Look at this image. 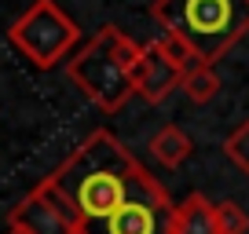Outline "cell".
<instances>
[{
  "label": "cell",
  "instance_id": "3",
  "mask_svg": "<svg viewBox=\"0 0 249 234\" xmlns=\"http://www.w3.org/2000/svg\"><path fill=\"white\" fill-rule=\"evenodd\" d=\"M143 55V44L132 40L128 33L103 26L70 63H66V77L88 95L99 110L114 114L136 95L132 84V66Z\"/></svg>",
  "mask_w": 249,
  "mask_h": 234
},
{
  "label": "cell",
  "instance_id": "7",
  "mask_svg": "<svg viewBox=\"0 0 249 234\" xmlns=\"http://www.w3.org/2000/svg\"><path fill=\"white\" fill-rule=\"evenodd\" d=\"M169 234H220L216 231V205L205 194H191L172 209Z\"/></svg>",
  "mask_w": 249,
  "mask_h": 234
},
{
  "label": "cell",
  "instance_id": "8",
  "mask_svg": "<svg viewBox=\"0 0 249 234\" xmlns=\"http://www.w3.org/2000/svg\"><path fill=\"white\" fill-rule=\"evenodd\" d=\"M191 150H195L191 135H187L183 128H176V125H165V128H158V132L150 135V154H154V161H161L165 168L183 165L187 157H191Z\"/></svg>",
  "mask_w": 249,
  "mask_h": 234
},
{
  "label": "cell",
  "instance_id": "10",
  "mask_svg": "<svg viewBox=\"0 0 249 234\" xmlns=\"http://www.w3.org/2000/svg\"><path fill=\"white\" fill-rule=\"evenodd\" d=\"M158 48H161V51L169 55V59H172V63H176L183 73H195L198 66H205L202 59H198V51H195V48H191V44H183L179 37H169V33H161V37H158Z\"/></svg>",
  "mask_w": 249,
  "mask_h": 234
},
{
  "label": "cell",
  "instance_id": "9",
  "mask_svg": "<svg viewBox=\"0 0 249 234\" xmlns=\"http://www.w3.org/2000/svg\"><path fill=\"white\" fill-rule=\"evenodd\" d=\"M183 92L191 102H209L216 99L220 92V77H216V66H198L195 73H187L183 77Z\"/></svg>",
  "mask_w": 249,
  "mask_h": 234
},
{
  "label": "cell",
  "instance_id": "12",
  "mask_svg": "<svg viewBox=\"0 0 249 234\" xmlns=\"http://www.w3.org/2000/svg\"><path fill=\"white\" fill-rule=\"evenodd\" d=\"M224 154L231 157V165H238V168L249 176V121H242V125L224 139Z\"/></svg>",
  "mask_w": 249,
  "mask_h": 234
},
{
  "label": "cell",
  "instance_id": "13",
  "mask_svg": "<svg viewBox=\"0 0 249 234\" xmlns=\"http://www.w3.org/2000/svg\"><path fill=\"white\" fill-rule=\"evenodd\" d=\"M8 234H30V231H22V227H8Z\"/></svg>",
  "mask_w": 249,
  "mask_h": 234
},
{
  "label": "cell",
  "instance_id": "2",
  "mask_svg": "<svg viewBox=\"0 0 249 234\" xmlns=\"http://www.w3.org/2000/svg\"><path fill=\"white\" fill-rule=\"evenodd\" d=\"M150 15L161 33L195 48L205 66H216L249 33V0H154Z\"/></svg>",
  "mask_w": 249,
  "mask_h": 234
},
{
  "label": "cell",
  "instance_id": "5",
  "mask_svg": "<svg viewBox=\"0 0 249 234\" xmlns=\"http://www.w3.org/2000/svg\"><path fill=\"white\" fill-rule=\"evenodd\" d=\"M8 227H22L30 234H77L81 219L73 212V205L48 183V176L11 209Z\"/></svg>",
  "mask_w": 249,
  "mask_h": 234
},
{
  "label": "cell",
  "instance_id": "6",
  "mask_svg": "<svg viewBox=\"0 0 249 234\" xmlns=\"http://www.w3.org/2000/svg\"><path fill=\"white\" fill-rule=\"evenodd\" d=\"M183 77L187 73L158 48V40L143 44V55L132 66V84L136 95H143V102H161L172 88H183Z\"/></svg>",
  "mask_w": 249,
  "mask_h": 234
},
{
  "label": "cell",
  "instance_id": "11",
  "mask_svg": "<svg viewBox=\"0 0 249 234\" xmlns=\"http://www.w3.org/2000/svg\"><path fill=\"white\" fill-rule=\"evenodd\" d=\"M216 231L220 234H246L249 231V216L238 201H220L216 205Z\"/></svg>",
  "mask_w": 249,
  "mask_h": 234
},
{
  "label": "cell",
  "instance_id": "4",
  "mask_svg": "<svg viewBox=\"0 0 249 234\" xmlns=\"http://www.w3.org/2000/svg\"><path fill=\"white\" fill-rule=\"evenodd\" d=\"M8 40L37 70H52L55 63H62L73 51V44L81 40V30L55 0H37L26 15L15 18V26L8 30Z\"/></svg>",
  "mask_w": 249,
  "mask_h": 234
},
{
  "label": "cell",
  "instance_id": "1",
  "mask_svg": "<svg viewBox=\"0 0 249 234\" xmlns=\"http://www.w3.org/2000/svg\"><path fill=\"white\" fill-rule=\"evenodd\" d=\"M48 183L73 205L81 219L77 234H99L128 201L165 190L107 128H95L81 147H73V154L48 176Z\"/></svg>",
  "mask_w": 249,
  "mask_h": 234
}]
</instances>
